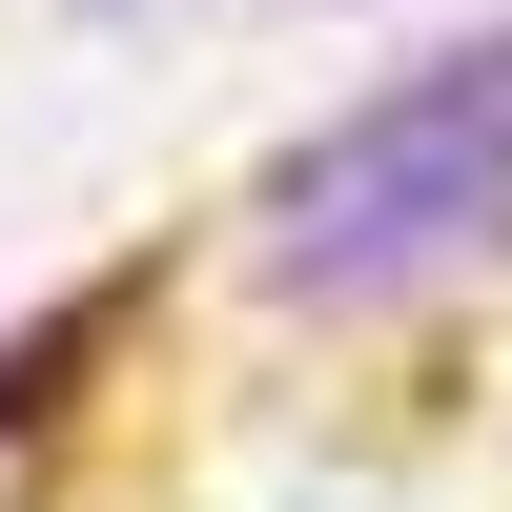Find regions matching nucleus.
<instances>
[{
  "label": "nucleus",
  "instance_id": "obj_1",
  "mask_svg": "<svg viewBox=\"0 0 512 512\" xmlns=\"http://www.w3.org/2000/svg\"><path fill=\"white\" fill-rule=\"evenodd\" d=\"M492 226H512V41L390 82L349 144H308L267 185V246L308 287H410V267H451V246H492Z\"/></svg>",
  "mask_w": 512,
  "mask_h": 512
}]
</instances>
